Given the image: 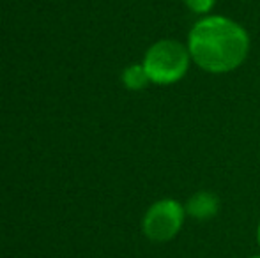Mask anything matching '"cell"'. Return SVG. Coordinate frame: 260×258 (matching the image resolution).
<instances>
[{"mask_svg":"<svg viewBox=\"0 0 260 258\" xmlns=\"http://www.w3.org/2000/svg\"><path fill=\"white\" fill-rule=\"evenodd\" d=\"M191 60L207 72L223 75L237 69L250 50L248 32L225 16H207L197 21L188 38Z\"/></svg>","mask_w":260,"mask_h":258,"instance_id":"1","label":"cell"},{"mask_svg":"<svg viewBox=\"0 0 260 258\" xmlns=\"http://www.w3.org/2000/svg\"><path fill=\"white\" fill-rule=\"evenodd\" d=\"M191 55L188 46L174 39L157 41L147 50L144 59V67L149 80L157 85H170L188 72Z\"/></svg>","mask_w":260,"mask_h":258,"instance_id":"2","label":"cell"},{"mask_svg":"<svg viewBox=\"0 0 260 258\" xmlns=\"http://www.w3.org/2000/svg\"><path fill=\"white\" fill-rule=\"evenodd\" d=\"M186 209L179 202L165 198L156 202L144 217V234L152 242H167L182 228Z\"/></svg>","mask_w":260,"mask_h":258,"instance_id":"3","label":"cell"},{"mask_svg":"<svg viewBox=\"0 0 260 258\" xmlns=\"http://www.w3.org/2000/svg\"><path fill=\"white\" fill-rule=\"evenodd\" d=\"M218 209H219L218 196L211 193V191H199V193L193 195L188 200V203H186V214L199 221H206L214 217L218 214Z\"/></svg>","mask_w":260,"mask_h":258,"instance_id":"4","label":"cell"},{"mask_svg":"<svg viewBox=\"0 0 260 258\" xmlns=\"http://www.w3.org/2000/svg\"><path fill=\"white\" fill-rule=\"evenodd\" d=\"M122 82L127 89L140 90V89H144L151 80H149L147 71H145L144 64H142V65H131V67H127L122 75Z\"/></svg>","mask_w":260,"mask_h":258,"instance_id":"5","label":"cell"},{"mask_svg":"<svg viewBox=\"0 0 260 258\" xmlns=\"http://www.w3.org/2000/svg\"><path fill=\"white\" fill-rule=\"evenodd\" d=\"M182 2H184L186 7H188L189 11H193V13L206 14L212 9L216 0H182Z\"/></svg>","mask_w":260,"mask_h":258,"instance_id":"6","label":"cell"},{"mask_svg":"<svg viewBox=\"0 0 260 258\" xmlns=\"http://www.w3.org/2000/svg\"><path fill=\"white\" fill-rule=\"evenodd\" d=\"M257 239H258V244H260V223H258V230H257Z\"/></svg>","mask_w":260,"mask_h":258,"instance_id":"7","label":"cell"},{"mask_svg":"<svg viewBox=\"0 0 260 258\" xmlns=\"http://www.w3.org/2000/svg\"><path fill=\"white\" fill-rule=\"evenodd\" d=\"M253 258H260V256H253Z\"/></svg>","mask_w":260,"mask_h":258,"instance_id":"8","label":"cell"}]
</instances>
